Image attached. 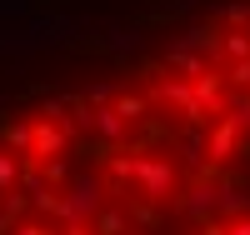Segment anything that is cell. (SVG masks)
I'll list each match as a JSON object with an SVG mask.
<instances>
[{
	"instance_id": "cell-1",
	"label": "cell",
	"mask_w": 250,
	"mask_h": 235,
	"mask_svg": "<svg viewBox=\"0 0 250 235\" xmlns=\"http://www.w3.org/2000/svg\"><path fill=\"white\" fill-rule=\"evenodd\" d=\"M0 235H250V0L0 110Z\"/></svg>"
}]
</instances>
